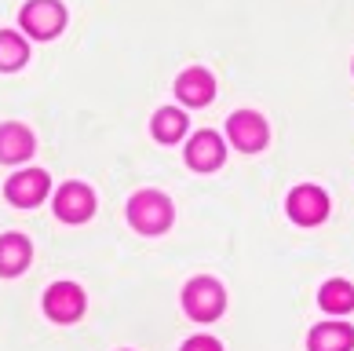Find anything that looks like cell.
Returning a JSON list of instances; mask_svg holds the SVG:
<instances>
[{
  "label": "cell",
  "mask_w": 354,
  "mask_h": 351,
  "mask_svg": "<svg viewBox=\"0 0 354 351\" xmlns=\"http://www.w3.org/2000/svg\"><path fill=\"white\" fill-rule=\"evenodd\" d=\"M187 121L190 117L183 110L161 107L153 114V121H150V132H153V139H161V143H176V139H183V132H187Z\"/></svg>",
  "instance_id": "obj_15"
},
{
  "label": "cell",
  "mask_w": 354,
  "mask_h": 351,
  "mask_svg": "<svg viewBox=\"0 0 354 351\" xmlns=\"http://www.w3.org/2000/svg\"><path fill=\"white\" fill-rule=\"evenodd\" d=\"M318 304L329 315H347V311H354V285L347 278H329L318 293Z\"/></svg>",
  "instance_id": "obj_14"
},
{
  "label": "cell",
  "mask_w": 354,
  "mask_h": 351,
  "mask_svg": "<svg viewBox=\"0 0 354 351\" xmlns=\"http://www.w3.org/2000/svg\"><path fill=\"white\" fill-rule=\"evenodd\" d=\"M128 224L139 234H165L172 227V201L161 190H136L128 198Z\"/></svg>",
  "instance_id": "obj_1"
},
{
  "label": "cell",
  "mask_w": 354,
  "mask_h": 351,
  "mask_svg": "<svg viewBox=\"0 0 354 351\" xmlns=\"http://www.w3.org/2000/svg\"><path fill=\"white\" fill-rule=\"evenodd\" d=\"M19 26L33 41H51V37L62 33L66 26V8L59 0H30L22 11H19Z\"/></svg>",
  "instance_id": "obj_3"
},
{
  "label": "cell",
  "mask_w": 354,
  "mask_h": 351,
  "mask_svg": "<svg viewBox=\"0 0 354 351\" xmlns=\"http://www.w3.org/2000/svg\"><path fill=\"white\" fill-rule=\"evenodd\" d=\"M288 216H292V224L299 227H318L325 216H329V194H325L322 187H296L292 194H288Z\"/></svg>",
  "instance_id": "obj_7"
},
{
  "label": "cell",
  "mask_w": 354,
  "mask_h": 351,
  "mask_svg": "<svg viewBox=\"0 0 354 351\" xmlns=\"http://www.w3.org/2000/svg\"><path fill=\"white\" fill-rule=\"evenodd\" d=\"M26 59H30V48H26L22 37L11 33V30H0V70H4V73L22 70Z\"/></svg>",
  "instance_id": "obj_16"
},
{
  "label": "cell",
  "mask_w": 354,
  "mask_h": 351,
  "mask_svg": "<svg viewBox=\"0 0 354 351\" xmlns=\"http://www.w3.org/2000/svg\"><path fill=\"white\" fill-rule=\"evenodd\" d=\"M176 96L183 99V107H205L216 99V81L205 66H190L176 77Z\"/></svg>",
  "instance_id": "obj_9"
},
{
  "label": "cell",
  "mask_w": 354,
  "mask_h": 351,
  "mask_svg": "<svg viewBox=\"0 0 354 351\" xmlns=\"http://www.w3.org/2000/svg\"><path fill=\"white\" fill-rule=\"evenodd\" d=\"M30 256H33V245L22 234H0V275L4 278L22 275L30 267Z\"/></svg>",
  "instance_id": "obj_12"
},
{
  "label": "cell",
  "mask_w": 354,
  "mask_h": 351,
  "mask_svg": "<svg viewBox=\"0 0 354 351\" xmlns=\"http://www.w3.org/2000/svg\"><path fill=\"white\" fill-rule=\"evenodd\" d=\"M95 213V194L84 183H62L55 190V216L62 224H84Z\"/></svg>",
  "instance_id": "obj_8"
},
{
  "label": "cell",
  "mask_w": 354,
  "mask_h": 351,
  "mask_svg": "<svg viewBox=\"0 0 354 351\" xmlns=\"http://www.w3.org/2000/svg\"><path fill=\"white\" fill-rule=\"evenodd\" d=\"M51 190V176L44 172V168H22V172H15L8 179V201L19 205V209H33V205H41L48 198Z\"/></svg>",
  "instance_id": "obj_5"
},
{
  "label": "cell",
  "mask_w": 354,
  "mask_h": 351,
  "mask_svg": "<svg viewBox=\"0 0 354 351\" xmlns=\"http://www.w3.org/2000/svg\"><path fill=\"white\" fill-rule=\"evenodd\" d=\"M223 158H227V147H223V139L216 132H194L190 143H187V165L198 168V172H212V168L223 165Z\"/></svg>",
  "instance_id": "obj_10"
},
{
  "label": "cell",
  "mask_w": 354,
  "mask_h": 351,
  "mask_svg": "<svg viewBox=\"0 0 354 351\" xmlns=\"http://www.w3.org/2000/svg\"><path fill=\"white\" fill-rule=\"evenodd\" d=\"M183 307H187L190 318L198 322H216L223 315V307H227V293H223V285L216 278H194L187 282V289H183Z\"/></svg>",
  "instance_id": "obj_2"
},
{
  "label": "cell",
  "mask_w": 354,
  "mask_h": 351,
  "mask_svg": "<svg viewBox=\"0 0 354 351\" xmlns=\"http://www.w3.org/2000/svg\"><path fill=\"white\" fill-rule=\"evenodd\" d=\"M307 348L310 351H351L354 348V330L347 322H322V326L310 330Z\"/></svg>",
  "instance_id": "obj_13"
},
{
  "label": "cell",
  "mask_w": 354,
  "mask_h": 351,
  "mask_svg": "<svg viewBox=\"0 0 354 351\" xmlns=\"http://www.w3.org/2000/svg\"><path fill=\"white\" fill-rule=\"evenodd\" d=\"M44 315L51 322H62V326H70V322H77L84 315V289L73 282H55L48 285L44 293Z\"/></svg>",
  "instance_id": "obj_4"
},
{
  "label": "cell",
  "mask_w": 354,
  "mask_h": 351,
  "mask_svg": "<svg viewBox=\"0 0 354 351\" xmlns=\"http://www.w3.org/2000/svg\"><path fill=\"white\" fill-rule=\"evenodd\" d=\"M33 147H37V139H33V132L26 125H19V121L0 125V161H4V165L26 161L33 154Z\"/></svg>",
  "instance_id": "obj_11"
},
{
  "label": "cell",
  "mask_w": 354,
  "mask_h": 351,
  "mask_svg": "<svg viewBox=\"0 0 354 351\" xmlns=\"http://www.w3.org/2000/svg\"><path fill=\"white\" fill-rule=\"evenodd\" d=\"M227 136H230V143L238 150L256 154V150L267 147L270 128H267V121L256 110H238V114H230V121H227Z\"/></svg>",
  "instance_id": "obj_6"
},
{
  "label": "cell",
  "mask_w": 354,
  "mask_h": 351,
  "mask_svg": "<svg viewBox=\"0 0 354 351\" xmlns=\"http://www.w3.org/2000/svg\"><path fill=\"white\" fill-rule=\"evenodd\" d=\"M183 351H223L219 341H212V336H190L187 344H183Z\"/></svg>",
  "instance_id": "obj_17"
}]
</instances>
